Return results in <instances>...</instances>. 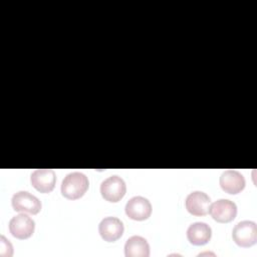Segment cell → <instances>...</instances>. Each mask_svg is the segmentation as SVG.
Listing matches in <instances>:
<instances>
[{"label": "cell", "mask_w": 257, "mask_h": 257, "mask_svg": "<svg viewBox=\"0 0 257 257\" xmlns=\"http://www.w3.org/2000/svg\"><path fill=\"white\" fill-rule=\"evenodd\" d=\"M89 182L87 177L80 172H73L63 179L61 184V194L69 200L81 198L87 191Z\"/></svg>", "instance_id": "1"}, {"label": "cell", "mask_w": 257, "mask_h": 257, "mask_svg": "<svg viewBox=\"0 0 257 257\" xmlns=\"http://www.w3.org/2000/svg\"><path fill=\"white\" fill-rule=\"evenodd\" d=\"M234 242L240 247H251L257 241V225L253 221H241L232 231Z\"/></svg>", "instance_id": "2"}, {"label": "cell", "mask_w": 257, "mask_h": 257, "mask_svg": "<svg viewBox=\"0 0 257 257\" xmlns=\"http://www.w3.org/2000/svg\"><path fill=\"white\" fill-rule=\"evenodd\" d=\"M126 192V186L124 181L114 175L105 179L100 185V193L102 198L111 203L120 201Z\"/></svg>", "instance_id": "3"}, {"label": "cell", "mask_w": 257, "mask_h": 257, "mask_svg": "<svg viewBox=\"0 0 257 257\" xmlns=\"http://www.w3.org/2000/svg\"><path fill=\"white\" fill-rule=\"evenodd\" d=\"M11 204L16 212L35 215L38 214L41 210V202L39 201V199L26 191H20L15 193L12 197Z\"/></svg>", "instance_id": "4"}, {"label": "cell", "mask_w": 257, "mask_h": 257, "mask_svg": "<svg viewBox=\"0 0 257 257\" xmlns=\"http://www.w3.org/2000/svg\"><path fill=\"white\" fill-rule=\"evenodd\" d=\"M209 213L212 218L219 223H229L237 215V206L227 199H220L210 205Z\"/></svg>", "instance_id": "5"}, {"label": "cell", "mask_w": 257, "mask_h": 257, "mask_svg": "<svg viewBox=\"0 0 257 257\" xmlns=\"http://www.w3.org/2000/svg\"><path fill=\"white\" fill-rule=\"evenodd\" d=\"M125 214L136 221L147 220L152 214V205L147 198L142 196L133 197L125 205Z\"/></svg>", "instance_id": "6"}, {"label": "cell", "mask_w": 257, "mask_h": 257, "mask_svg": "<svg viewBox=\"0 0 257 257\" xmlns=\"http://www.w3.org/2000/svg\"><path fill=\"white\" fill-rule=\"evenodd\" d=\"M35 229V223L28 215L22 213L11 218L9 222V231L17 239L29 238Z\"/></svg>", "instance_id": "7"}, {"label": "cell", "mask_w": 257, "mask_h": 257, "mask_svg": "<svg viewBox=\"0 0 257 257\" xmlns=\"http://www.w3.org/2000/svg\"><path fill=\"white\" fill-rule=\"evenodd\" d=\"M211 205L210 197L200 191L190 193L185 201L187 211L194 216H205L209 213Z\"/></svg>", "instance_id": "8"}, {"label": "cell", "mask_w": 257, "mask_h": 257, "mask_svg": "<svg viewBox=\"0 0 257 257\" xmlns=\"http://www.w3.org/2000/svg\"><path fill=\"white\" fill-rule=\"evenodd\" d=\"M31 185L40 193H49L54 189L56 176L51 169H37L30 177Z\"/></svg>", "instance_id": "9"}, {"label": "cell", "mask_w": 257, "mask_h": 257, "mask_svg": "<svg viewBox=\"0 0 257 257\" xmlns=\"http://www.w3.org/2000/svg\"><path fill=\"white\" fill-rule=\"evenodd\" d=\"M98 232L106 242H114L123 233V224L116 217H105L98 225Z\"/></svg>", "instance_id": "10"}, {"label": "cell", "mask_w": 257, "mask_h": 257, "mask_svg": "<svg viewBox=\"0 0 257 257\" xmlns=\"http://www.w3.org/2000/svg\"><path fill=\"white\" fill-rule=\"evenodd\" d=\"M220 186L228 194H238L245 188V179L235 170H227L220 177Z\"/></svg>", "instance_id": "11"}, {"label": "cell", "mask_w": 257, "mask_h": 257, "mask_svg": "<svg viewBox=\"0 0 257 257\" xmlns=\"http://www.w3.org/2000/svg\"><path fill=\"white\" fill-rule=\"evenodd\" d=\"M212 236L210 226L204 222H196L189 226L187 230V238L191 244L201 246L207 244Z\"/></svg>", "instance_id": "12"}, {"label": "cell", "mask_w": 257, "mask_h": 257, "mask_svg": "<svg viewBox=\"0 0 257 257\" xmlns=\"http://www.w3.org/2000/svg\"><path fill=\"white\" fill-rule=\"evenodd\" d=\"M124 255L126 257H149L150 245L145 238L132 236L124 244Z\"/></svg>", "instance_id": "13"}, {"label": "cell", "mask_w": 257, "mask_h": 257, "mask_svg": "<svg viewBox=\"0 0 257 257\" xmlns=\"http://www.w3.org/2000/svg\"><path fill=\"white\" fill-rule=\"evenodd\" d=\"M13 254L12 244L3 235L0 236V256L10 257Z\"/></svg>", "instance_id": "14"}]
</instances>
